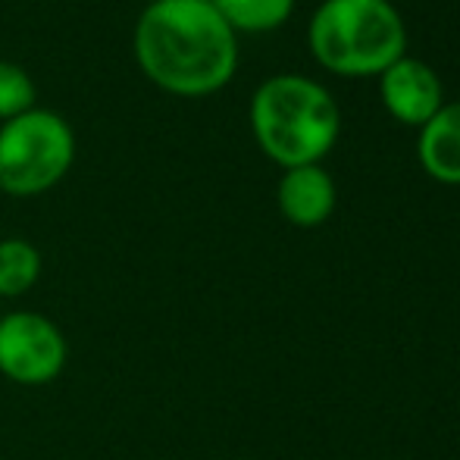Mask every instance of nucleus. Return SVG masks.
Listing matches in <instances>:
<instances>
[{
  "label": "nucleus",
  "instance_id": "1",
  "mask_svg": "<svg viewBox=\"0 0 460 460\" xmlns=\"http://www.w3.org/2000/svg\"><path fill=\"white\" fill-rule=\"evenodd\" d=\"M135 57L164 92L204 97L235 75L238 41L210 0H154L135 29Z\"/></svg>",
  "mask_w": 460,
  "mask_h": 460
},
{
  "label": "nucleus",
  "instance_id": "3",
  "mask_svg": "<svg viewBox=\"0 0 460 460\" xmlns=\"http://www.w3.org/2000/svg\"><path fill=\"white\" fill-rule=\"evenodd\" d=\"M307 41L323 69L367 79L404 57L407 29L392 0H323L310 19Z\"/></svg>",
  "mask_w": 460,
  "mask_h": 460
},
{
  "label": "nucleus",
  "instance_id": "9",
  "mask_svg": "<svg viewBox=\"0 0 460 460\" xmlns=\"http://www.w3.org/2000/svg\"><path fill=\"white\" fill-rule=\"evenodd\" d=\"M41 276V254L25 238H0V301L22 297Z\"/></svg>",
  "mask_w": 460,
  "mask_h": 460
},
{
  "label": "nucleus",
  "instance_id": "4",
  "mask_svg": "<svg viewBox=\"0 0 460 460\" xmlns=\"http://www.w3.org/2000/svg\"><path fill=\"white\" fill-rule=\"evenodd\" d=\"M75 160V135L63 116L35 110L0 126V191L35 198L54 188Z\"/></svg>",
  "mask_w": 460,
  "mask_h": 460
},
{
  "label": "nucleus",
  "instance_id": "7",
  "mask_svg": "<svg viewBox=\"0 0 460 460\" xmlns=\"http://www.w3.org/2000/svg\"><path fill=\"white\" fill-rule=\"evenodd\" d=\"M279 210L291 226L314 229L326 223L335 210V182L320 164L310 166H291L279 179Z\"/></svg>",
  "mask_w": 460,
  "mask_h": 460
},
{
  "label": "nucleus",
  "instance_id": "8",
  "mask_svg": "<svg viewBox=\"0 0 460 460\" xmlns=\"http://www.w3.org/2000/svg\"><path fill=\"white\" fill-rule=\"evenodd\" d=\"M420 164L436 182L460 185V101L445 103L420 128Z\"/></svg>",
  "mask_w": 460,
  "mask_h": 460
},
{
  "label": "nucleus",
  "instance_id": "10",
  "mask_svg": "<svg viewBox=\"0 0 460 460\" xmlns=\"http://www.w3.org/2000/svg\"><path fill=\"white\" fill-rule=\"evenodd\" d=\"M232 31H273L288 22L295 0H210Z\"/></svg>",
  "mask_w": 460,
  "mask_h": 460
},
{
  "label": "nucleus",
  "instance_id": "2",
  "mask_svg": "<svg viewBox=\"0 0 460 460\" xmlns=\"http://www.w3.org/2000/svg\"><path fill=\"white\" fill-rule=\"evenodd\" d=\"M251 128L261 151L279 166L320 164L341 132L335 97L304 75H273L254 92Z\"/></svg>",
  "mask_w": 460,
  "mask_h": 460
},
{
  "label": "nucleus",
  "instance_id": "6",
  "mask_svg": "<svg viewBox=\"0 0 460 460\" xmlns=\"http://www.w3.org/2000/svg\"><path fill=\"white\" fill-rule=\"evenodd\" d=\"M379 94L388 113L413 128H423L445 107V88L436 69L407 54L379 75Z\"/></svg>",
  "mask_w": 460,
  "mask_h": 460
},
{
  "label": "nucleus",
  "instance_id": "5",
  "mask_svg": "<svg viewBox=\"0 0 460 460\" xmlns=\"http://www.w3.org/2000/svg\"><path fill=\"white\" fill-rule=\"evenodd\" d=\"M69 358L66 335L54 320L35 310L0 316V373L16 385H48Z\"/></svg>",
  "mask_w": 460,
  "mask_h": 460
},
{
  "label": "nucleus",
  "instance_id": "11",
  "mask_svg": "<svg viewBox=\"0 0 460 460\" xmlns=\"http://www.w3.org/2000/svg\"><path fill=\"white\" fill-rule=\"evenodd\" d=\"M35 103V82L22 66L0 60V119H16Z\"/></svg>",
  "mask_w": 460,
  "mask_h": 460
}]
</instances>
